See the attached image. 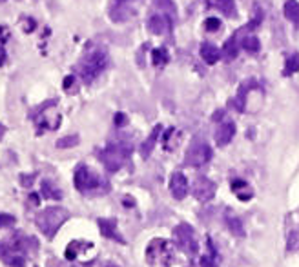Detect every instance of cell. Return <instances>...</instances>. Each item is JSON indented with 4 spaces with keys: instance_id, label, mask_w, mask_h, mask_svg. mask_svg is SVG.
<instances>
[{
    "instance_id": "7c38bea8",
    "label": "cell",
    "mask_w": 299,
    "mask_h": 267,
    "mask_svg": "<svg viewBox=\"0 0 299 267\" xmlns=\"http://www.w3.org/2000/svg\"><path fill=\"white\" fill-rule=\"evenodd\" d=\"M171 26H173V20H170L166 15H151L148 18V31L151 35H164V33H170L171 31Z\"/></svg>"
},
{
    "instance_id": "30bf717a",
    "label": "cell",
    "mask_w": 299,
    "mask_h": 267,
    "mask_svg": "<svg viewBox=\"0 0 299 267\" xmlns=\"http://www.w3.org/2000/svg\"><path fill=\"white\" fill-rule=\"evenodd\" d=\"M215 191H217V185H215L210 178L197 177L193 180L192 193L199 202H208V200H212L215 196Z\"/></svg>"
},
{
    "instance_id": "f546056e",
    "label": "cell",
    "mask_w": 299,
    "mask_h": 267,
    "mask_svg": "<svg viewBox=\"0 0 299 267\" xmlns=\"http://www.w3.org/2000/svg\"><path fill=\"white\" fill-rule=\"evenodd\" d=\"M16 222V218L13 215H7V213H0V227H9Z\"/></svg>"
},
{
    "instance_id": "484cf974",
    "label": "cell",
    "mask_w": 299,
    "mask_h": 267,
    "mask_svg": "<svg viewBox=\"0 0 299 267\" xmlns=\"http://www.w3.org/2000/svg\"><path fill=\"white\" fill-rule=\"evenodd\" d=\"M155 5L159 7L160 11H164V15L173 20L175 18V4H173V0H155Z\"/></svg>"
},
{
    "instance_id": "f35d334b",
    "label": "cell",
    "mask_w": 299,
    "mask_h": 267,
    "mask_svg": "<svg viewBox=\"0 0 299 267\" xmlns=\"http://www.w3.org/2000/svg\"><path fill=\"white\" fill-rule=\"evenodd\" d=\"M0 2H4V0H0Z\"/></svg>"
},
{
    "instance_id": "9a60e30c",
    "label": "cell",
    "mask_w": 299,
    "mask_h": 267,
    "mask_svg": "<svg viewBox=\"0 0 299 267\" xmlns=\"http://www.w3.org/2000/svg\"><path fill=\"white\" fill-rule=\"evenodd\" d=\"M237 37H239V31L234 33L232 37L224 42L223 46V51H221V58H223L224 62H232L237 55H239V44H237Z\"/></svg>"
},
{
    "instance_id": "8d00e7d4",
    "label": "cell",
    "mask_w": 299,
    "mask_h": 267,
    "mask_svg": "<svg viewBox=\"0 0 299 267\" xmlns=\"http://www.w3.org/2000/svg\"><path fill=\"white\" fill-rule=\"evenodd\" d=\"M48 267H64V266H60V264H55V262H49Z\"/></svg>"
},
{
    "instance_id": "e0dca14e",
    "label": "cell",
    "mask_w": 299,
    "mask_h": 267,
    "mask_svg": "<svg viewBox=\"0 0 299 267\" xmlns=\"http://www.w3.org/2000/svg\"><path fill=\"white\" fill-rule=\"evenodd\" d=\"M201 57H203V60L206 64H217L221 58V51L217 49V47L214 46V44L210 42H204L203 46H201Z\"/></svg>"
},
{
    "instance_id": "f1b7e54d",
    "label": "cell",
    "mask_w": 299,
    "mask_h": 267,
    "mask_svg": "<svg viewBox=\"0 0 299 267\" xmlns=\"http://www.w3.org/2000/svg\"><path fill=\"white\" fill-rule=\"evenodd\" d=\"M151 60H153L155 66H164V64L168 62V53H166V49H162V47L153 49V51H151Z\"/></svg>"
},
{
    "instance_id": "4316f807",
    "label": "cell",
    "mask_w": 299,
    "mask_h": 267,
    "mask_svg": "<svg viewBox=\"0 0 299 267\" xmlns=\"http://www.w3.org/2000/svg\"><path fill=\"white\" fill-rule=\"evenodd\" d=\"M298 71H299V55H292V57L287 58L283 75L285 77H290V75L298 73Z\"/></svg>"
},
{
    "instance_id": "277c9868",
    "label": "cell",
    "mask_w": 299,
    "mask_h": 267,
    "mask_svg": "<svg viewBox=\"0 0 299 267\" xmlns=\"http://www.w3.org/2000/svg\"><path fill=\"white\" fill-rule=\"evenodd\" d=\"M130 155H132V144H128V142H124V140H117V142H110V144L99 153V158H101V162L104 164L106 171L117 173L119 169L126 164Z\"/></svg>"
},
{
    "instance_id": "44dd1931",
    "label": "cell",
    "mask_w": 299,
    "mask_h": 267,
    "mask_svg": "<svg viewBox=\"0 0 299 267\" xmlns=\"http://www.w3.org/2000/svg\"><path fill=\"white\" fill-rule=\"evenodd\" d=\"M283 15L287 20L299 24V2L298 0H287L283 5Z\"/></svg>"
},
{
    "instance_id": "d6986e66",
    "label": "cell",
    "mask_w": 299,
    "mask_h": 267,
    "mask_svg": "<svg viewBox=\"0 0 299 267\" xmlns=\"http://www.w3.org/2000/svg\"><path fill=\"white\" fill-rule=\"evenodd\" d=\"M160 131H162V127L160 126H155L153 131L150 133V136L146 138L145 142H143V146H141V155H143V158H148L150 153L153 151L155 147V142H157V136L160 135Z\"/></svg>"
},
{
    "instance_id": "ac0fdd59",
    "label": "cell",
    "mask_w": 299,
    "mask_h": 267,
    "mask_svg": "<svg viewBox=\"0 0 299 267\" xmlns=\"http://www.w3.org/2000/svg\"><path fill=\"white\" fill-rule=\"evenodd\" d=\"M224 224L230 229V233L234 236H245V229H243V222L237 218V216L232 213V211H226L224 215Z\"/></svg>"
},
{
    "instance_id": "7a4b0ae2",
    "label": "cell",
    "mask_w": 299,
    "mask_h": 267,
    "mask_svg": "<svg viewBox=\"0 0 299 267\" xmlns=\"http://www.w3.org/2000/svg\"><path fill=\"white\" fill-rule=\"evenodd\" d=\"M68 220H70V211L66 207H60V205H51V207H46L44 211L38 213L37 218H35V224L40 229V233L48 240H51L59 233L62 224Z\"/></svg>"
},
{
    "instance_id": "8992f818",
    "label": "cell",
    "mask_w": 299,
    "mask_h": 267,
    "mask_svg": "<svg viewBox=\"0 0 299 267\" xmlns=\"http://www.w3.org/2000/svg\"><path fill=\"white\" fill-rule=\"evenodd\" d=\"M210 160H212V147L203 138H195L186 149L184 164L188 168H203Z\"/></svg>"
},
{
    "instance_id": "ba28073f",
    "label": "cell",
    "mask_w": 299,
    "mask_h": 267,
    "mask_svg": "<svg viewBox=\"0 0 299 267\" xmlns=\"http://www.w3.org/2000/svg\"><path fill=\"white\" fill-rule=\"evenodd\" d=\"M285 244L289 253L299 251V207L290 211L285 218Z\"/></svg>"
},
{
    "instance_id": "d4e9b609",
    "label": "cell",
    "mask_w": 299,
    "mask_h": 267,
    "mask_svg": "<svg viewBox=\"0 0 299 267\" xmlns=\"http://www.w3.org/2000/svg\"><path fill=\"white\" fill-rule=\"evenodd\" d=\"M241 46H243L245 51L252 53V55L259 53V49H261V42H259V38H257L256 35H248V37H245L241 40Z\"/></svg>"
},
{
    "instance_id": "4dcf8cb0",
    "label": "cell",
    "mask_w": 299,
    "mask_h": 267,
    "mask_svg": "<svg viewBox=\"0 0 299 267\" xmlns=\"http://www.w3.org/2000/svg\"><path fill=\"white\" fill-rule=\"evenodd\" d=\"M204 27H206L208 31H217V29L221 27V20H217V18H206Z\"/></svg>"
},
{
    "instance_id": "d6a6232c",
    "label": "cell",
    "mask_w": 299,
    "mask_h": 267,
    "mask_svg": "<svg viewBox=\"0 0 299 267\" xmlns=\"http://www.w3.org/2000/svg\"><path fill=\"white\" fill-rule=\"evenodd\" d=\"M33 180H35V175H20V183L24 187H29L33 183Z\"/></svg>"
},
{
    "instance_id": "e575fe53",
    "label": "cell",
    "mask_w": 299,
    "mask_h": 267,
    "mask_svg": "<svg viewBox=\"0 0 299 267\" xmlns=\"http://www.w3.org/2000/svg\"><path fill=\"white\" fill-rule=\"evenodd\" d=\"M29 200H31V204H35V205L38 204V196H37V194H31V196H29Z\"/></svg>"
},
{
    "instance_id": "52a82bcc",
    "label": "cell",
    "mask_w": 299,
    "mask_h": 267,
    "mask_svg": "<svg viewBox=\"0 0 299 267\" xmlns=\"http://www.w3.org/2000/svg\"><path fill=\"white\" fill-rule=\"evenodd\" d=\"M146 258L148 264L151 266H170L171 258H173V249H171L170 242L162 240V238H155L150 242L148 249H146Z\"/></svg>"
},
{
    "instance_id": "74e56055",
    "label": "cell",
    "mask_w": 299,
    "mask_h": 267,
    "mask_svg": "<svg viewBox=\"0 0 299 267\" xmlns=\"http://www.w3.org/2000/svg\"><path fill=\"white\" fill-rule=\"evenodd\" d=\"M104 267H119V266H115V264H106Z\"/></svg>"
},
{
    "instance_id": "2e32d148",
    "label": "cell",
    "mask_w": 299,
    "mask_h": 267,
    "mask_svg": "<svg viewBox=\"0 0 299 267\" xmlns=\"http://www.w3.org/2000/svg\"><path fill=\"white\" fill-rule=\"evenodd\" d=\"M206 5L212 7V9L221 11V13H223L224 16H228V18H234V16L237 15L234 0H206Z\"/></svg>"
},
{
    "instance_id": "6da1fadb",
    "label": "cell",
    "mask_w": 299,
    "mask_h": 267,
    "mask_svg": "<svg viewBox=\"0 0 299 267\" xmlns=\"http://www.w3.org/2000/svg\"><path fill=\"white\" fill-rule=\"evenodd\" d=\"M108 68V53L102 47H91L77 62V73L84 84H91Z\"/></svg>"
},
{
    "instance_id": "603a6c76",
    "label": "cell",
    "mask_w": 299,
    "mask_h": 267,
    "mask_svg": "<svg viewBox=\"0 0 299 267\" xmlns=\"http://www.w3.org/2000/svg\"><path fill=\"white\" fill-rule=\"evenodd\" d=\"M199 267H217V251H215V247L210 238H208V253L201 257Z\"/></svg>"
},
{
    "instance_id": "9c48e42d",
    "label": "cell",
    "mask_w": 299,
    "mask_h": 267,
    "mask_svg": "<svg viewBox=\"0 0 299 267\" xmlns=\"http://www.w3.org/2000/svg\"><path fill=\"white\" fill-rule=\"evenodd\" d=\"M108 15L113 22H126L135 15L134 0H112Z\"/></svg>"
},
{
    "instance_id": "8fae6325",
    "label": "cell",
    "mask_w": 299,
    "mask_h": 267,
    "mask_svg": "<svg viewBox=\"0 0 299 267\" xmlns=\"http://www.w3.org/2000/svg\"><path fill=\"white\" fill-rule=\"evenodd\" d=\"M97 224H99L101 235L104 236V238L115 240V242H119V244H126V240H124V236L121 235V233H119V229H117V220H115V218H99V220H97Z\"/></svg>"
},
{
    "instance_id": "7402d4cb",
    "label": "cell",
    "mask_w": 299,
    "mask_h": 267,
    "mask_svg": "<svg viewBox=\"0 0 299 267\" xmlns=\"http://www.w3.org/2000/svg\"><path fill=\"white\" fill-rule=\"evenodd\" d=\"M40 191H42L44 198H49V200H60L62 198V191H60V189L57 187L51 180H42Z\"/></svg>"
},
{
    "instance_id": "ffe728a7",
    "label": "cell",
    "mask_w": 299,
    "mask_h": 267,
    "mask_svg": "<svg viewBox=\"0 0 299 267\" xmlns=\"http://www.w3.org/2000/svg\"><path fill=\"white\" fill-rule=\"evenodd\" d=\"M232 191H234L241 200H245V202L254 196V191H252V187L245 180H234V182H232Z\"/></svg>"
},
{
    "instance_id": "4fadbf2b",
    "label": "cell",
    "mask_w": 299,
    "mask_h": 267,
    "mask_svg": "<svg viewBox=\"0 0 299 267\" xmlns=\"http://www.w3.org/2000/svg\"><path fill=\"white\" fill-rule=\"evenodd\" d=\"M235 136V124L232 120H223L217 127V131H215V144L219 147L228 146L232 138Z\"/></svg>"
},
{
    "instance_id": "d590c367",
    "label": "cell",
    "mask_w": 299,
    "mask_h": 267,
    "mask_svg": "<svg viewBox=\"0 0 299 267\" xmlns=\"http://www.w3.org/2000/svg\"><path fill=\"white\" fill-rule=\"evenodd\" d=\"M4 133H5V127L0 124V140H2V136H4Z\"/></svg>"
},
{
    "instance_id": "836d02e7",
    "label": "cell",
    "mask_w": 299,
    "mask_h": 267,
    "mask_svg": "<svg viewBox=\"0 0 299 267\" xmlns=\"http://www.w3.org/2000/svg\"><path fill=\"white\" fill-rule=\"evenodd\" d=\"M73 82H75L73 77H66V80H64V89H68L70 86H73Z\"/></svg>"
},
{
    "instance_id": "1f68e13d",
    "label": "cell",
    "mask_w": 299,
    "mask_h": 267,
    "mask_svg": "<svg viewBox=\"0 0 299 267\" xmlns=\"http://www.w3.org/2000/svg\"><path fill=\"white\" fill-rule=\"evenodd\" d=\"M126 122H128V116L124 115V113H117V115H115V126L117 127L126 126Z\"/></svg>"
},
{
    "instance_id": "83f0119b",
    "label": "cell",
    "mask_w": 299,
    "mask_h": 267,
    "mask_svg": "<svg viewBox=\"0 0 299 267\" xmlns=\"http://www.w3.org/2000/svg\"><path fill=\"white\" fill-rule=\"evenodd\" d=\"M79 142H80L79 135H68L57 140V147H59V149H68V147L79 146Z\"/></svg>"
},
{
    "instance_id": "5b68a950",
    "label": "cell",
    "mask_w": 299,
    "mask_h": 267,
    "mask_svg": "<svg viewBox=\"0 0 299 267\" xmlns=\"http://www.w3.org/2000/svg\"><path fill=\"white\" fill-rule=\"evenodd\" d=\"M173 240H175V246L181 249L186 257H195L199 253V244H197V236H195V231L190 224H179L175 225L173 229Z\"/></svg>"
},
{
    "instance_id": "5bb4252c",
    "label": "cell",
    "mask_w": 299,
    "mask_h": 267,
    "mask_svg": "<svg viewBox=\"0 0 299 267\" xmlns=\"http://www.w3.org/2000/svg\"><path fill=\"white\" fill-rule=\"evenodd\" d=\"M170 191L175 200H182L188 194V180L181 171H175L170 178Z\"/></svg>"
},
{
    "instance_id": "3957f363",
    "label": "cell",
    "mask_w": 299,
    "mask_h": 267,
    "mask_svg": "<svg viewBox=\"0 0 299 267\" xmlns=\"http://www.w3.org/2000/svg\"><path fill=\"white\" fill-rule=\"evenodd\" d=\"M75 187L82 194H102L110 191V183L101 178L95 171H91L86 164H79L73 175Z\"/></svg>"
},
{
    "instance_id": "cb8c5ba5",
    "label": "cell",
    "mask_w": 299,
    "mask_h": 267,
    "mask_svg": "<svg viewBox=\"0 0 299 267\" xmlns=\"http://www.w3.org/2000/svg\"><path fill=\"white\" fill-rule=\"evenodd\" d=\"M90 247H91L90 242H77V240L71 242L70 246L66 247V258H68V260H75L77 255H79L82 249H90Z\"/></svg>"
}]
</instances>
